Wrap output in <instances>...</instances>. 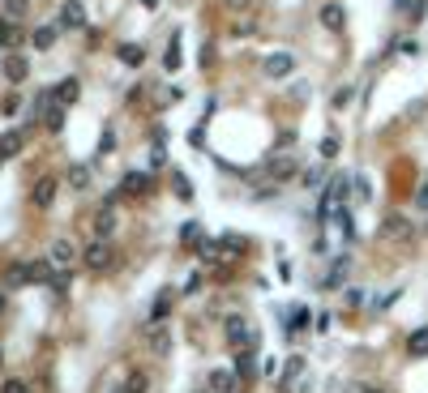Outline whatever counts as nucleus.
Segmentation results:
<instances>
[{"label": "nucleus", "instance_id": "obj_1", "mask_svg": "<svg viewBox=\"0 0 428 393\" xmlns=\"http://www.w3.org/2000/svg\"><path fill=\"white\" fill-rule=\"evenodd\" d=\"M343 197H347V176H334L326 188H321V201H317V218L321 222H330V218H339V210H343Z\"/></svg>", "mask_w": 428, "mask_h": 393}, {"label": "nucleus", "instance_id": "obj_2", "mask_svg": "<svg viewBox=\"0 0 428 393\" xmlns=\"http://www.w3.org/2000/svg\"><path fill=\"white\" fill-rule=\"evenodd\" d=\"M82 261H86V269L103 273V269H112V265H116V248L107 244V240H99V236H94V244H86V248H82Z\"/></svg>", "mask_w": 428, "mask_h": 393}, {"label": "nucleus", "instance_id": "obj_3", "mask_svg": "<svg viewBox=\"0 0 428 393\" xmlns=\"http://www.w3.org/2000/svg\"><path fill=\"white\" fill-rule=\"evenodd\" d=\"M415 236V222L407 218V214H390L386 222H382V240L386 244H407Z\"/></svg>", "mask_w": 428, "mask_h": 393}, {"label": "nucleus", "instance_id": "obj_4", "mask_svg": "<svg viewBox=\"0 0 428 393\" xmlns=\"http://www.w3.org/2000/svg\"><path fill=\"white\" fill-rule=\"evenodd\" d=\"M77 257H82V252H77V244H73V240H56V244L47 248L51 269H61V273H69V269L77 265Z\"/></svg>", "mask_w": 428, "mask_h": 393}, {"label": "nucleus", "instance_id": "obj_5", "mask_svg": "<svg viewBox=\"0 0 428 393\" xmlns=\"http://www.w3.org/2000/svg\"><path fill=\"white\" fill-rule=\"evenodd\" d=\"M347 269H351V257H347V252H339V257H334V265H330L326 273H321V287H326V291H339V287L347 283Z\"/></svg>", "mask_w": 428, "mask_h": 393}, {"label": "nucleus", "instance_id": "obj_6", "mask_svg": "<svg viewBox=\"0 0 428 393\" xmlns=\"http://www.w3.org/2000/svg\"><path fill=\"white\" fill-rule=\"evenodd\" d=\"M261 69H265V77H275V82H279V77H287V73L296 69V56H291V51H270Z\"/></svg>", "mask_w": 428, "mask_h": 393}, {"label": "nucleus", "instance_id": "obj_7", "mask_svg": "<svg viewBox=\"0 0 428 393\" xmlns=\"http://www.w3.org/2000/svg\"><path fill=\"white\" fill-rule=\"evenodd\" d=\"M317 18H321V26H326V30H334V34L347 26V9L339 5V0H326V5L317 9Z\"/></svg>", "mask_w": 428, "mask_h": 393}, {"label": "nucleus", "instance_id": "obj_8", "mask_svg": "<svg viewBox=\"0 0 428 393\" xmlns=\"http://www.w3.org/2000/svg\"><path fill=\"white\" fill-rule=\"evenodd\" d=\"M51 98H56V103H65V107H73V103L82 98V82H77V77H65L56 90H51Z\"/></svg>", "mask_w": 428, "mask_h": 393}, {"label": "nucleus", "instance_id": "obj_9", "mask_svg": "<svg viewBox=\"0 0 428 393\" xmlns=\"http://www.w3.org/2000/svg\"><path fill=\"white\" fill-rule=\"evenodd\" d=\"M227 342L240 351V347H248V321L244 316H227Z\"/></svg>", "mask_w": 428, "mask_h": 393}, {"label": "nucleus", "instance_id": "obj_10", "mask_svg": "<svg viewBox=\"0 0 428 393\" xmlns=\"http://www.w3.org/2000/svg\"><path fill=\"white\" fill-rule=\"evenodd\" d=\"M112 231H116V210H112V205H103V210L94 214V236H99V240H107Z\"/></svg>", "mask_w": 428, "mask_h": 393}, {"label": "nucleus", "instance_id": "obj_11", "mask_svg": "<svg viewBox=\"0 0 428 393\" xmlns=\"http://www.w3.org/2000/svg\"><path fill=\"white\" fill-rule=\"evenodd\" d=\"M120 193H129V197H141V193H150V176H146V172H129V176L120 180Z\"/></svg>", "mask_w": 428, "mask_h": 393}, {"label": "nucleus", "instance_id": "obj_12", "mask_svg": "<svg viewBox=\"0 0 428 393\" xmlns=\"http://www.w3.org/2000/svg\"><path fill=\"white\" fill-rule=\"evenodd\" d=\"M61 26H69V30H77V26H86V9L77 5V0H69V5L61 9Z\"/></svg>", "mask_w": 428, "mask_h": 393}, {"label": "nucleus", "instance_id": "obj_13", "mask_svg": "<svg viewBox=\"0 0 428 393\" xmlns=\"http://www.w3.org/2000/svg\"><path fill=\"white\" fill-rule=\"evenodd\" d=\"M43 120H47V129H51V133H61V129H65V103L47 98V111H43Z\"/></svg>", "mask_w": 428, "mask_h": 393}, {"label": "nucleus", "instance_id": "obj_14", "mask_svg": "<svg viewBox=\"0 0 428 393\" xmlns=\"http://www.w3.org/2000/svg\"><path fill=\"white\" fill-rule=\"evenodd\" d=\"M253 359H257V355H253L248 347H240V351H236V368H232V372H236L240 380H248V376L257 372V363H253Z\"/></svg>", "mask_w": 428, "mask_h": 393}, {"label": "nucleus", "instance_id": "obj_15", "mask_svg": "<svg viewBox=\"0 0 428 393\" xmlns=\"http://www.w3.org/2000/svg\"><path fill=\"white\" fill-rule=\"evenodd\" d=\"M30 197H34V205H39V210H47L51 201H56V180H39Z\"/></svg>", "mask_w": 428, "mask_h": 393}, {"label": "nucleus", "instance_id": "obj_16", "mask_svg": "<svg viewBox=\"0 0 428 393\" xmlns=\"http://www.w3.org/2000/svg\"><path fill=\"white\" fill-rule=\"evenodd\" d=\"M26 73H30V65H26V56H9L5 60V77L18 86V82H26Z\"/></svg>", "mask_w": 428, "mask_h": 393}, {"label": "nucleus", "instance_id": "obj_17", "mask_svg": "<svg viewBox=\"0 0 428 393\" xmlns=\"http://www.w3.org/2000/svg\"><path fill=\"white\" fill-rule=\"evenodd\" d=\"M22 146H26V133H5V137H0V158L22 154Z\"/></svg>", "mask_w": 428, "mask_h": 393}, {"label": "nucleus", "instance_id": "obj_18", "mask_svg": "<svg viewBox=\"0 0 428 393\" xmlns=\"http://www.w3.org/2000/svg\"><path fill=\"white\" fill-rule=\"evenodd\" d=\"M210 389L214 393H232L236 389V372H210Z\"/></svg>", "mask_w": 428, "mask_h": 393}, {"label": "nucleus", "instance_id": "obj_19", "mask_svg": "<svg viewBox=\"0 0 428 393\" xmlns=\"http://www.w3.org/2000/svg\"><path fill=\"white\" fill-rule=\"evenodd\" d=\"M219 252L240 257V252H248V240H244V236H223V240H219Z\"/></svg>", "mask_w": 428, "mask_h": 393}, {"label": "nucleus", "instance_id": "obj_20", "mask_svg": "<svg viewBox=\"0 0 428 393\" xmlns=\"http://www.w3.org/2000/svg\"><path fill=\"white\" fill-rule=\"evenodd\" d=\"M69 184L82 193V188H90V167H82V162H73L69 167Z\"/></svg>", "mask_w": 428, "mask_h": 393}, {"label": "nucleus", "instance_id": "obj_21", "mask_svg": "<svg viewBox=\"0 0 428 393\" xmlns=\"http://www.w3.org/2000/svg\"><path fill=\"white\" fill-rule=\"evenodd\" d=\"M407 351L420 359V355H428V329H415L411 338H407Z\"/></svg>", "mask_w": 428, "mask_h": 393}, {"label": "nucleus", "instance_id": "obj_22", "mask_svg": "<svg viewBox=\"0 0 428 393\" xmlns=\"http://www.w3.org/2000/svg\"><path fill=\"white\" fill-rule=\"evenodd\" d=\"M120 60H125V65H133V69H137V65H141V60H146V51H141V47H137V43H120Z\"/></svg>", "mask_w": 428, "mask_h": 393}, {"label": "nucleus", "instance_id": "obj_23", "mask_svg": "<svg viewBox=\"0 0 428 393\" xmlns=\"http://www.w3.org/2000/svg\"><path fill=\"white\" fill-rule=\"evenodd\" d=\"M22 283H30V265H13L5 273V287H22Z\"/></svg>", "mask_w": 428, "mask_h": 393}, {"label": "nucleus", "instance_id": "obj_24", "mask_svg": "<svg viewBox=\"0 0 428 393\" xmlns=\"http://www.w3.org/2000/svg\"><path fill=\"white\" fill-rule=\"evenodd\" d=\"M146 389H150V376H146V372H129L125 393H146Z\"/></svg>", "mask_w": 428, "mask_h": 393}, {"label": "nucleus", "instance_id": "obj_25", "mask_svg": "<svg viewBox=\"0 0 428 393\" xmlns=\"http://www.w3.org/2000/svg\"><path fill=\"white\" fill-rule=\"evenodd\" d=\"M150 351H154V355H168V351H172V338H168L163 329H154V333H150Z\"/></svg>", "mask_w": 428, "mask_h": 393}, {"label": "nucleus", "instance_id": "obj_26", "mask_svg": "<svg viewBox=\"0 0 428 393\" xmlns=\"http://www.w3.org/2000/svg\"><path fill=\"white\" fill-rule=\"evenodd\" d=\"M163 69H168V73H176V69H180V39H172V43H168V56H163Z\"/></svg>", "mask_w": 428, "mask_h": 393}, {"label": "nucleus", "instance_id": "obj_27", "mask_svg": "<svg viewBox=\"0 0 428 393\" xmlns=\"http://www.w3.org/2000/svg\"><path fill=\"white\" fill-rule=\"evenodd\" d=\"M30 39H34V47H39V51H47L51 43H56V30H51V26H39V30H34Z\"/></svg>", "mask_w": 428, "mask_h": 393}, {"label": "nucleus", "instance_id": "obj_28", "mask_svg": "<svg viewBox=\"0 0 428 393\" xmlns=\"http://www.w3.org/2000/svg\"><path fill=\"white\" fill-rule=\"evenodd\" d=\"M270 172H275V176H291V172H296V158H287V154H283V158H270Z\"/></svg>", "mask_w": 428, "mask_h": 393}, {"label": "nucleus", "instance_id": "obj_29", "mask_svg": "<svg viewBox=\"0 0 428 393\" xmlns=\"http://www.w3.org/2000/svg\"><path fill=\"white\" fill-rule=\"evenodd\" d=\"M172 188H176V197H180V201H189V197H193V184H189V180H184L180 172L172 176Z\"/></svg>", "mask_w": 428, "mask_h": 393}, {"label": "nucleus", "instance_id": "obj_30", "mask_svg": "<svg viewBox=\"0 0 428 393\" xmlns=\"http://www.w3.org/2000/svg\"><path fill=\"white\" fill-rule=\"evenodd\" d=\"M343 304H347V308H360V304H364V291H360V287H343Z\"/></svg>", "mask_w": 428, "mask_h": 393}, {"label": "nucleus", "instance_id": "obj_31", "mask_svg": "<svg viewBox=\"0 0 428 393\" xmlns=\"http://www.w3.org/2000/svg\"><path fill=\"white\" fill-rule=\"evenodd\" d=\"M180 240H184V244H197V240H201V227H197V222H184V227H180Z\"/></svg>", "mask_w": 428, "mask_h": 393}, {"label": "nucleus", "instance_id": "obj_32", "mask_svg": "<svg viewBox=\"0 0 428 393\" xmlns=\"http://www.w3.org/2000/svg\"><path fill=\"white\" fill-rule=\"evenodd\" d=\"M112 150H116V133H103L99 137V154H112Z\"/></svg>", "mask_w": 428, "mask_h": 393}, {"label": "nucleus", "instance_id": "obj_33", "mask_svg": "<svg viewBox=\"0 0 428 393\" xmlns=\"http://www.w3.org/2000/svg\"><path fill=\"white\" fill-rule=\"evenodd\" d=\"M0 393H30V389H26V380H5V385H0Z\"/></svg>", "mask_w": 428, "mask_h": 393}, {"label": "nucleus", "instance_id": "obj_34", "mask_svg": "<svg viewBox=\"0 0 428 393\" xmlns=\"http://www.w3.org/2000/svg\"><path fill=\"white\" fill-rule=\"evenodd\" d=\"M368 197H372V188H368V180L360 176V180H355V201H368Z\"/></svg>", "mask_w": 428, "mask_h": 393}, {"label": "nucleus", "instance_id": "obj_35", "mask_svg": "<svg viewBox=\"0 0 428 393\" xmlns=\"http://www.w3.org/2000/svg\"><path fill=\"white\" fill-rule=\"evenodd\" d=\"M334 150H339V137H326V141H321V158H334Z\"/></svg>", "mask_w": 428, "mask_h": 393}, {"label": "nucleus", "instance_id": "obj_36", "mask_svg": "<svg viewBox=\"0 0 428 393\" xmlns=\"http://www.w3.org/2000/svg\"><path fill=\"white\" fill-rule=\"evenodd\" d=\"M351 94H355V90H351V86H343V90L334 94V107H347V103H351Z\"/></svg>", "mask_w": 428, "mask_h": 393}, {"label": "nucleus", "instance_id": "obj_37", "mask_svg": "<svg viewBox=\"0 0 428 393\" xmlns=\"http://www.w3.org/2000/svg\"><path fill=\"white\" fill-rule=\"evenodd\" d=\"M398 299V291H390V295H377V299H372V308H390Z\"/></svg>", "mask_w": 428, "mask_h": 393}, {"label": "nucleus", "instance_id": "obj_38", "mask_svg": "<svg viewBox=\"0 0 428 393\" xmlns=\"http://www.w3.org/2000/svg\"><path fill=\"white\" fill-rule=\"evenodd\" d=\"M304 321H308V312H304V308H296V312H291V329H304Z\"/></svg>", "mask_w": 428, "mask_h": 393}, {"label": "nucleus", "instance_id": "obj_39", "mask_svg": "<svg viewBox=\"0 0 428 393\" xmlns=\"http://www.w3.org/2000/svg\"><path fill=\"white\" fill-rule=\"evenodd\" d=\"M415 205H420V210H428V184H420V188H415Z\"/></svg>", "mask_w": 428, "mask_h": 393}, {"label": "nucleus", "instance_id": "obj_40", "mask_svg": "<svg viewBox=\"0 0 428 393\" xmlns=\"http://www.w3.org/2000/svg\"><path fill=\"white\" fill-rule=\"evenodd\" d=\"M197 287H201V273H189V283H184V295H193Z\"/></svg>", "mask_w": 428, "mask_h": 393}, {"label": "nucleus", "instance_id": "obj_41", "mask_svg": "<svg viewBox=\"0 0 428 393\" xmlns=\"http://www.w3.org/2000/svg\"><path fill=\"white\" fill-rule=\"evenodd\" d=\"M244 5H248V0H232V9H244Z\"/></svg>", "mask_w": 428, "mask_h": 393}, {"label": "nucleus", "instance_id": "obj_42", "mask_svg": "<svg viewBox=\"0 0 428 393\" xmlns=\"http://www.w3.org/2000/svg\"><path fill=\"white\" fill-rule=\"evenodd\" d=\"M360 393H386V389H360Z\"/></svg>", "mask_w": 428, "mask_h": 393}, {"label": "nucleus", "instance_id": "obj_43", "mask_svg": "<svg viewBox=\"0 0 428 393\" xmlns=\"http://www.w3.org/2000/svg\"><path fill=\"white\" fill-rule=\"evenodd\" d=\"M0 312H5V291H0Z\"/></svg>", "mask_w": 428, "mask_h": 393}, {"label": "nucleus", "instance_id": "obj_44", "mask_svg": "<svg viewBox=\"0 0 428 393\" xmlns=\"http://www.w3.org/2000/svg\"><path fill=\"white\" fill-rule=\"evenodd\" d=\"M112 393H125V389H112Z\"/></svg>", "mask_w": 428, "mask_h": 393}, {"label": "nucleus", "instance_id": "obj_45", "mask_svg": "<svg viewBox=\"0 0 428 393\" xmlns=\"http://www.w3.org/2000/svg\"><path fill=\"white\" fill-rule=\"evenodd\" d=\"M0 359H5V351H0Z\"/></svg>", "mask_w": 428, "mask_h": 393}]
</instances>
